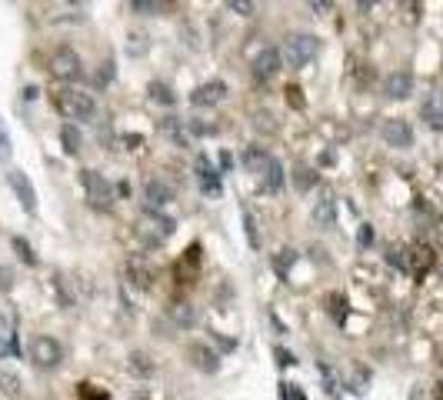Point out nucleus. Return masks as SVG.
I'll return each instance as SVG.
<instances>
[{
  "mask_svg": "<svg viewBox=\"0 0 443 400\" xmlns=\"http://www.w3.org/2000/svg\"><path fill=\"white\" fill-rule=\"evenodd\" d=\"M57 110H61L67 121H91L97 104H93L91 93H84V91H61L57 93Z\"/></svg>",
  "mask_w": 443,
  "mask_h": 400,
  "instance_id": "nucleus-1",
  "label": "nucleus"
},
{
  "mask_svg": "<svg viewBox=\"0 0 443 400\" xmlns=\"http://www.w3.org/2000/svg\"><path fill=\"white\" fill-rule=\"evenodd\" d=\"M283 57L290 67H306L317 57V37L313 33H290L283 44Z\"/></svg>",
  "mask_w": 443,
  "mask_h": 400,
  "instance_id": "nucleus-2",
  "label": "nucleus"
},
{
  "mask_svg": "<svg viewBox=\"0 0 443 400\" xmlns=\"http://www.w3.org/2000/svg\"><path fill=\"white\" fill-rule=\"evenodd\" d=\"M173 220L170 217H164V214H157V210H147V214L137 220V233L147 240V244H164L170 233H173Z\"/></svg>",
  "mask_w": 443,
  "mask_h": 400,
  "instance_id": "nucleus-3",
  "label": "nucleus"
},
{
  "mask_svg": "<svg viewBox=\"0 0 443 400\" xmlns=\"http://www.w3.org/2000/svg\"><path fill=\"white\" fill-rule=\"evenodd\" d=\"M50 77L63 80V84L80 77V54H77L74 47H57L50 54Z\"/></svg>",
  "mask_w": 443,
  "mask_h": 400,
  "instance_id": "nucleus-4",
  "label": "nucleus"
},
{
  "mask_svg": "<svg viewBox=\"0 0 443 400\" xmlns=\"http://www.w3.org/2000/svg\"><path fill=\"white\" fill-rule=\"evenodd\" d=\"M84 190H87V200H91V207L97 210H107L110 203H114V187L104 174H97V170H84Z\"/></svg>",
  "mask_w": 443,
  "mask_h": 400,
  "instance_id": "nucleus-5",
  "label": "nucleus"
},
{
  "mask_svg": "<svg viewBox=\"0 0 443 400\" xmlns=\"http://www.w3.org/2000/svg\"><path fill=\"white\" fill-rule=\"evenodd\" d=\"M31 360L37 364V367H57L63 360V347H61V340H54V337H37L31 344Z\"/></svg>",
  "mask_w": 443,
  "mask_h": 400,
  "instance_id": "nucleus-6",
  "label": "nucleus"
},
{
  "mask_svg": "<svg viewBox=\"0 0 443 400\" xmlns=\"http://www.w3.org/2000/svg\"><path fill=\"white\" fill-rule=\"evenodd\" d=\"M7 180H10V187H14L17 200L24 203V210H27V214H33V210H37V190H33L31 177H27L24 170H10V174H7Z\"/></svg>",
  "mask_w": 443,
  "mask_h": 400,
  "instance_id": "nucleus-7",
  "label": "nucleus"
},
{
  "mask_svg": "<svg viewBox=\"0 0 443 400\" xmlns=\"http://www.w3.org/2000/svg\"><path fill=\"white\" fill-rule=\"evenodd\" d=\"M380 137L387 140L390 147H410V144H413V130H410V123H407V121L390 117V121H383Z\"/></svg>",
  "mask_w": 443,
  "mask_h": 400,
  "instance_id": "nucleus-8",
  "label": "nucleus"
},
{
  "mask_svg": "<svg viewBox=\"0 0 443 400\" xmlns=\"http://www.w3.org/2000/svg\"><path fill=\"white\" fill-rule=\"evenodd\" d=\"M224 93H227V84L224 80H210V84H200L197 91L190 93V104L194 107H214L224 100Z\"/></svg>",
  "mask_w": 443,
  "mask_h": 400,
  "instance_id": "nucleus-9",
  "label": "nucleus"
},
{
  "mask_svg": "<svg viewBox=\"0 0 443 400\" xmlns=\"http://www.w3.org/2000/svg\"><path fill=\"white\" fill-rule=\"evenodd\" d=\"M410 91H413L410 70H394L390 77L383 80V93H387L390 100H403V97H410Z\"/></svg>",
  "mask_w": 443,
  "mask_h": 400,
  "instance_id": "nucleus-10",
  "label": "nucleus"
},
{
  "mask_svg": "<svg viewBox=\"0 0 443 400\" xmlns=\"http://www.w3.org/2000/svg\"><path fill=\"white\" fill-rule=\"evenodd\" d=\"M280 70V50L277 47H263L254 61V77L257 80H270Z\"/></svg>",
  "mask_w": 443,
  "mask_h": 400,
  "instance_id": "nucleus-11",
  "label": "nucleus"
},
{
  "mask_svg": "<svg viewBox=\"0 0 443 400\" xmlns=\"http://www.w3.org/2000/svg\"><path fill=\"white\" fill-rule=\"evenodd\" d=\"M187 354H190V360H194V367L203 370V374H217V370H220V357H217L207 344H190Z\"/></svg>",
  "mask_w": 443,
  "mask_h": 400,
  "instance_id": "nucleus-12",
  "label": "nucleus"
},
{
  "mask_svg": "<svg viewBox=\"0 0 443 400\" xmlns=\"http://www.w3.org/2000/svg\"><path fill=\"white\" fill-rule=\"evenodd\" d=\"M170 187L164 184V180H147V187H143V200H147V207L150 210H160V207H167L170 203Z\"/></svg>",
  "mask_w": 443,
  "mask_h": 400,
  "instance_id": "nucleus-13",
  "label": "nucleus"
},
{
  "mask_svg": "<svg viewBox=\"0 0 443 400\" xmlns=\"http://www.w3.org/2000/svg\"><path fill=\"white\" fill-rule=\"evenodd\" d=\"M313 220L320 227H334L336 224V200L334 194H320V200L313 203Z\"/></svg>",
  "mask_w": 443,
  "mask_h": 400,
  "instance_id": "nucleus-14",
  "label": "nucleus"
},
{
  "mask_svg": "<svg viewBox=\"0 0 443 400\" xmlns=\"http://www.w3.org/2000/svg\"><path fill=\"white\" fill-rule=\"evenodd\" d=\"M127 277L134 280V287H140V291H147L153 284V270H150V263H143L140 257H134V261L127 263Z\"/></svg>",
  "mask_w": 443,
  "mask_h": 400,
  "instance_id": "nucleus-15",
  "label": "nucleus"
},
{
  "mask_svg": "<svg viewBox=\"0 0 443 400\" xmlns=\"http://www.w3.org/2000/svg\"><path fill=\"white\" fill-rule=\"evenodd\" d=\"M283 180H287V177H283V164H280V160L274 157V160L267 164V170H263L260 184H263V190H267V194H277V190L283 187Z\"/></svg>",
  "mask_w": 443,
  "mask_h": 400,
  "instance_id": "nucleus-16",
  "label": "nucleus"
},
{
  "mask_svg": "<svg viewBox=\"0 0 443 400\" xmlns=\"http://www.w3.org/2000/svg\"><path fill=\"white\" fill-rule=\"evenodd\" d=\"M197 177H200V187H203V194H220L217 170L207 164V157H200V160H197Z\"/></svg>",
  "mask_w": 443,
  "mask_h": 400,
  "instance_id": "nucleus-17",
  "label": "nucleus"
},
{
  "mask_svg": "<svg viewBox=\"0 0 443 400\" xmlns=\"http://www.w3.org/2000/svg\"><path fill=\"white\" fill-rule=\"evenodd\" d=\"M270 160H274V157L267 154L263 147H250V151L244 154V167L250 170V174H260V177H263V170H267V164H270Z\"/></svg>",
  "mask_w": 443,
  "mask_h": 400,
  "instance_id": "nucleus-18",
  "label": "nucleus"
},
{
  "mask_svg": "<svg viewBox=\"0 0 443 400\" xmlns=\"http://www.w3.org/2000/svg\"><path fill=\"white\" fill-rule=\"evenodd\" d=\"M170 317H173L177 327H194L197 323V310H194V304H187V300H177L170 307Z\"/></svg>",
  "mask_w": 443,
  "mask_h": 400,
  "instance_id": "nucleus-19",
  "label": "nucleus"
},
{
  "mask_svg": "<svg viewBox=\"0 0 443 400\" xmlns=\"http://www.w3.org/2000/svg\"><path fill=\"white\" fill-rule=\"evenodd\" d=\"M127 370H130L134 377H150V374H153L150 354H143V351H134V354H130V360H127Z\"/></svg>",
  "mask_w": 443,
  "mask_h": 400,
  "instance_id": "nucleus-20",
  "label": "nucleus"
},
{
  "mask_svg": "<svg viewBox=\"0 0 443 400\" xmlns=\"http://www.w3.org/2000/svg\"><path fill=\"white\" fill-rule=\"evenodd\" d=\"M420 114H423V121H427L433 130H443V107H440V100H437V97H430L427 104L420 107Z\"/></svg>",
  "mask_w": 443,
  "mask_h": 400,
  "instance_id": "nucleus-21",
  "label": "nucleus"
},
{
  "mask_svg": "<svg viewBox=\"0 0 443 400\" xmlns=\"http://www.w3.org/2000/svg\"><path fill=\"white\" fill-rule=\"evenodd\" d=\"M0 394L20 397V377H17L14 370H0Z\"/></svg>",
  "mask_w": 443,
  "mask_h": 400,
  "instance_id": "nucleus-22",
  "label": "nucleus"
},
{
  "mask_svg": "<svg viewBox=\"0 0 443 400\" xmlns=\"http://www.w3.org/2000/svg\"><path fill=\"white\" fill-rule=\"evenodd\" d=\"M61 144H63V154H77L80 151V134H77L74 123H67L61 130Z\"/></svg>",
  "mask_w": 443,
  "mask_h": 400,
  "instance_id": "nucleus-23",
  "label": "nucleus"
},
{
  "mask_svg": "<svg viewBox=\"0 0 443 400\" xmlns=\"http://www.w3.org/2000/svg\"><path fill=\"white\" fill-rule=\"evenodd\" d=\"M433 263V254L427 247H410V270H427Z\"/></svg>",
  "mask_w": 443,
  "mask_h": 400,
  "instance_id": "nucleus-24",
  "label": "nucleus"
},
{
  "mask_svg": "<svg viewBox=\"0 0 443 400\" xmlns=\"http://www.w3.org/2000/svg\"><path fill=\"white\" fill-rule=\"evenodd\" d=\"M14 250H17V257L24 263H37V254L31 250V244L24 240V237H14Z\"/></svg>",
  "mask_w": 443,
  "mask_h": 400,
  "instance_id": "nucleus-25",
  "label": "nucleus"
},
{
  "mask_svg": "<svg viewBox=\"0 0 443 400\" xmlns=\"http://www.w3.org/2000/svg\"><path fill=\"white\" fill-rule=\"evenodd\" d=\"M150 97L153 100H160V104H173V100H177V97H173V93H170V87L167 84H150Z\"/></svg>",
  "mask_w": 443,
  "mask_h": 400,
  "instance_id": "nucleus-26",
  "label": "nucleus"
},
{
  "mask_svg": "<svg viewBox=\"0 0 443 400\" xmlns=\"http://www.w3.org/2000/svg\"><path fill=\"white\" fill-rule=\"evenodd\" d=\"M293 261H297V254H293V250H280V254L274 257L277 274H287V267H293Z\"/></svg>",
  "mask_w": 443,
  "mask_h": 400,
  "instance_id": "nucleus-27",
  "label": "nucleus"
},
{
  "mask_svg": "<svg viewBox=\"0 0 443 400\" xmlns=\"http://www.w3.org/2000/svg\"><path fill=\"white\" fill-rule=\"evenodd\" d=\"M77 400H110L107 390H97L93 384H80V397Z\"/></svg>",
  "mask_w": 443,
  "mask_h": 400,
  "instance_id": "nucleus-28",
  "label": "nucleus"
},
{
  "mask_svg": "<svg viewBox=\"0 0 443 400\" xmlns=\"http://www.w3.org/2000/svg\"><path fill=\"white\" fill-rule=\"evenodd\" d=\"M317 370H320V377H323V390H327V394H336V377H334V370L327 367V364H317Z\"/></svg>",
  "mask_w": 443,
  "mask_h": 400,
  "instance_id": "nucleus-29",
  "label": "nucleus"
},
{
  "mask_svg": "<svg viewBox=\"0 0 443 400\" xmlns=\"http://www.w3.org/2000/svg\"><path fill=\"white\" fill-rule=\"evenodd\" d=\"M130 10L134 14H157L160 3H153V0H130Z\"/></svg>",
  "mask_w": 443,
  "mask_h": 400,
  "instance_id": "nucleus-30",
  "label": "nucleus"
},
{
  "mask_svg": "<svg viewBox=\"0 0 443 400\" xmlns=\"http://www.w3.org/2000/svg\"><path fill=\"white\" fill-rule=\"evenodd\" d=\"M14 154V147H10V137H7V130H3V123H0V164H7Z\"/></svg>",
  "mask_w": 443,
  "mask_h": 400,
  "instance_id": "nucleus-31",
  "label": "nucleus"
},
{
  "mask_svg": "<svg viewBox=\"0 0 443 400\" xmlns=\"http://www.w3.org/2000/svg\"><path fill=\"white\" fill-rule=\"evenodd\" d=\"M367 384H370V374L360 367V370H357V377L350 380V390H353V394H364V390H367Z\"/></svg>",
  "mask_w": 443,
  "mask_h": 400,
  "instance_id": "nucleus-32",
  "label": "nucleus"
},
{
  "mask_svg": "<svg viewBox=\"0 0 443 400\" xmlns=\"http://www.w3.org/2000/svg\"><path fill=\"white\" fill-rule=\"evenodd\" d=\"M230 10H233V14L250 17L254 10H257V3H250V0H230Z\"/></svg>",
  "mask_w": 443,
  "mask_h": 400,
  "instance_id": "nucleus-33",
  "label": "nucleus"
},
{
  "mask_svg": "<svg viewBox=\"0 0 443 400\" xmlns=\"http://www.w3.org/2000/svg\"><path fill=\"white\" fill-rule=\"evenodd\" d=\"M280 397L283 400H304V390L297 384H280Z\"/></svg>",
  "mask_w": 443,
  "mask_h": 400,
  "instance_id": "nucleus-34",
  "label": "nucleus"
},
{
  "mask_svg": "<svg viewBox=\"0 0 443 400\" xmlns=\"http://www.w3.org/2000/svg\"><path fill=\"white\" fill-rule=\"evenodd\" d=\"M330 304H334V317L336 321H343V317H347V300H343V297H340V293H334V297H330Z\"/></svg>",
  "mask_w": 443,
  "mask_h": 400,
  "instance_id": "nucleus-35",
  "label": "nucleus"
},
{
  "mask_svg": "<svg viewBox=\"0 0 443 400\" xmlns=\"http://www.w3.org/2000/svg\"><path fill=\"white\" fill-rule=\"evenodd\" d=\"M357 244H360V247L373 244V227H370V224H360V231H357Z\"/></svg>",
  "mask_w": 443,
  "mask_h": 400,
  "instance_id": "nucleus-36",
  "label": "nucleus"
},
{
  "mask_svg": "<svg viewBox=\"0 0 443 400\" xmlns=\"http://www.w3.org/2000/svg\"><path fill=\"white\" fill-rule=\"evenodd\" d=\"M310 184H313V170H310V167H300V170H297V187H300V190H306Z\"/></svg>",
  "mask_w": 443,
  "mask_h": 400,
  "instance_id": "nucleus-37",
  "label": "nucleus"
},
{
  "mask_svg": "<svg viewBox=\"0 0 443 400\" xmlns=\"http://www.w3.org/2000/svg\"><path fill=\"white\" fill-rule=\"evenodd\" d=\"M244 224H247V240H250V247H257L260 240H257V227H254V217L244 214Z\"/></svg>",
  "mask_w": 443,
  "mask_h": 400,
  "instance_id": "nucleus-38",
  "label": "nucleus"
},
{
  "mask_svg": "<svg viewBox=\"0 0 443 400\" xmlns=\"http://www.w3.org/2000/svg\"><path fill=\"white\" fill-rule=\"evenodd\" d=\"M110 80H114V63H104L97 70V84H110Z\"/></svg>",
  "mask_w": 443,
  "mask_h": 400,
  "instance_id": "nucleus-39",
  "label": "nucleus"
},
{
  "mask_svg": "<svg viewBox=\"0 0 443 400\" xmlns=\"http://www.w3.org/2000/svg\"><path fill=\"white\" fill-rule=\"evenodd\" d=\"M287 104H293V107H304V97H300V87H287Z\"/></svg>",
  "mask_w": 443,
  "mask_h": 400,
  "instance_id": "nucleus-40",
  "label": "nucleus"
},
{
  "mask_svg": "<svg viewBox=\"0 0 443 400\" xmlns=\"http://www.w3.org/2000/svg\"><path fill=\"white\" fill-rule=\"evenodd\" d=\"M10 284H14V280H10V270L0 267V291H10Z\"/></svg>",
  "mask_w": 443,
  "mask_h": 400,
  "instance_id": "nucleus-41",
  "label": "nucleus"
},
{
  "mask_svg": "<svg viewBox=\"0 0 443 400\" xmlns=\"http://www.w3.org/2000/svg\"><path fill=\"white\" fill-rule=\"evenodd\" d=\"M433 237H437V244L443 247V217L437 220V227H433Z\"/></svg>",
  "mask_w": 443,
  "mask_h": 400,
  "instance_id": "nucleus-42",
  "label": "nucleus"
},
{
  "mask_svg": "<svg viewBox=\"0 0 443 400\" xmlns=\"http://www.w3.org/2000/svg\"><path fill=\"white\" fill-rule=\"evenodd\" d=\"M277 357H280V364H293V357L287 351H280V347H277Z\"/></svg>",
  "mask_w": 443,
  "mask_h": 400,
  "instance_id": "nucleus-43",
  "label": "nucleus"
},
{
  "mask_svg": "<svg viewBox=\"0 0 443 400\" xmlns=\"http://www.w3.org/2000/svg\"><path fill=\"white\" fill-rule=\"evenodd\" d=\"M0 337H10V334H0ZM7 351H14V344H3V340H0V357L7 354Z\"/></svg>",
  "mask_w": 443,
  "mask_h": 400,
  "instance_id": "nucleus-44",
  "label": "nucleus"
},
{
  "mask_svg": "<svg viewBox=\"0 0 443 400\" xmlns=\"http://www.w3.org/2000/svg\"><path fill=\"white\" fill-rule=\"evenodd\" d=\"M410 400H423V390H413V397Z\"/></svg>",
  "mask_w": 443,
  "mask_h": 400,
  "instance_id": "nucleus-45",
  "label": "nucleus"
},
{
  "mask_svg": "<svg viewBox=\"0 0 443 400\" xmlns=\"http://www.w3.org/2000/svg\"><path fill=\"white\" fill-rule=\"evenodd\" d=\"M437 397H440V400H443V380H440V387H437Z\"/></svg>",
  "mask_w": 443,
  "mask_h": 400,
  "instance_id": "nucleus-46",
  "label": "nucleus"
}]
</instances>
